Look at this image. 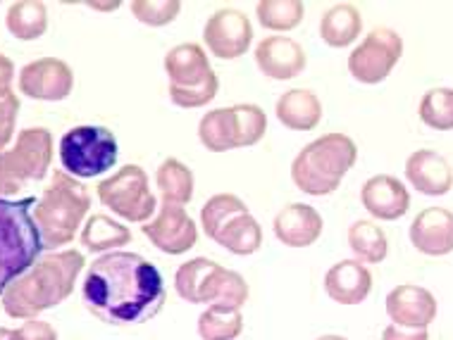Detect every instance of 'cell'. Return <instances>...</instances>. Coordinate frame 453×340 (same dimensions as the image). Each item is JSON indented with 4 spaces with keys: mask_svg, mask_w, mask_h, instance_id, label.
Here are the masks:
<instances>
[{
    "mask_svg": "<svg viewBox=\"0 0 453 340\" xmlns=\"http://www.w3.org/2000/svg\"><path fill=\"white\" fill-rule=\"evenodd\" d=\"M215 243L225 247V250H229L232 255H256L260 250V246H263V229H260L258 219L250 215V212H246V215L234 216V219L218 233Z\"/></svg>",
    "mask_w": 453,
    "mask_h": 340,
    "instance_id": "obj_27",
    "label": "cell"
},
{
    "mask_svg": "<svg viewBox=\"0 0 453 340\" xmlns=\"http://www.w3.org/2000/svg\"><path fill=\"white\" fill-rule=\"evenodd\" d=\"M5 26L17 41H36L48 31V10L41 0H17L8 8Z\"/></svg>",
    "mask_w": 453,
    "mask_h": 340,
    "instance_id": "obj_28",
    "label": "cell"
},
{
    "mask_svg": "<svg viewBox=\"0 0 453 340\" xmlns=\"http://www.w3.org/2000/svg\"><path fill=\"white\" fill-rule=\"evenodd\" d=\"M10 340H58V331L43 319H27L22 326L12 329Z\"/></svg>",
    "mask_w": 453,
    "mask_h": 340,
    "instance_id": "obj_38",
    "label": "cell"
},
{
    "mask_svg": "<svg viewBox=\"0 0 453 340\" xmlns=\"http://www.w3.org/2000/svg\"><path fill=\"white\" fill-rule=\"evenodd\" d=\"M318 340H349V338H344V336H334V333H329V336H320V338Z\"/></svg>",
    "mask_w": 453,
    "mask_h": 340,
    "instance_id": "obj_42",
    "label": "cell"
},
{
    "mask_svg": "<svg viewBox=\"0 0 453 340\" xmlns=\"http://www.w3.org/2000/svg\"><path fill=\"white\" fill-rule=\"evenodd\" d=\"M349 247L356 260L363 264H380L389 255L387 233L375 222H365V219L349 226Z\"/></svg>",
    "mask_w": 453,
    "mask_h": 340,
    "instance_id": "obj_29",
    "label": "cell"
},
{
    "mask_svg": "<svg viewBox=\"0 0 453 340\" xmlns=\"http://www.w3.org/2000/svg\"><path fill=\"white\" fill-rule=\"evenodd\" d=\"M372 291V274L358 260H342L325 274V293L336 305H360Z\"/></svg>",
    "mask_w": 453,
    "mask_h": 340,
    "instance_id": "obj_20",
    "label": "cell"
},
{
    "mask_svg": "<svg viewBox=\"0 0 453 340\" xmlns=\"http://www.w3.org/2000/svg\"><path fill=\"white\" fill-rule=\"evenodd\" d=\"M363 31V17L356 5L339 3L322 15L320 36L329 48H349L356 43Z\"/></svg>",
    "mask_w": 453,
    "mask_h": 340,
    "instance_id": "obj_23",
    "label": "cell"
},
{
    "mask_svg": "<svg viewBox=\"0 0 453 340\" xmlns=\"http://www.w3.org/2000/svg\"><path fill=\"white\" fill-rule=\"evenodd\" d=\"M34 205L36 198H0V293L32 269L43 250L32 215Z\"/></svg>",
    "mask_w": 453,
    "mask_h": 340,
    "instance_id": "obj_5",
    "label": "cell"
},
{
    "mask_svg": "<svg viewBox=\"0 0 453 340\" xmlns=\"http://www.w3.org/2000/svg\"><path fill=\"white\" fill-rule=\"evenodd\" d=\"M19 91L32 101L58 102L70 98L74 88V72L60 57H39L24 64L19 72Z\"/></svg>",
    "mask_w": 453,
    "mask_h": 340,
    "instance_id": "obj_12",
    "label": "cell"
},
{
    "mask_svg": "<svg viewBox=\"0 0 453 340\" xmlns=\"http://www.w3.org/2000/svg\"><path fill=\"white\" fill-rule=\"evenodd\" d=\"M420 122L437 132L453 129V88H430L420 101Z\"/></svg>",
    "mask_w": 453,
    "mask_h": 340,
    "instance_id": "obj_34",
    "label": "cell"
},
{
    "mask_svg": "<svg viewBox=\"0 0 453 340\" xmlns=\"http://www.w3.org/2000/svg\"><path fill=\"white\" fill-rule=\"evenodd\" d=\"M181 10L180 0H134L132 15L146 26H167L177 19Z\"/></svg>",
    "mask_w": 453,
    "mask_h": 340,
    "instance_id": "obj_35",
    "label": "cell"
},
{
    "mask_svg": "<svg viewBox=\"0 0 453 340\" xmlns=\"http://www.w3.org/2000/svg\"><path fill=\"white\" fill-rule=\"evenodd\" d=\"M218 88H219L218 74H212L205 84L194 86V88H174V86H170V101L181 110L205 108L208 102L215 101Z\"/></svg>",
    "mask_w": 453,
    "mask_h": 340,
    "instance_id": "obj_36",
    "label": "cell"
},
{
    "mask_svg": "<svg viewBox=\"0 0 453 340\" xmlns=\"http://www.w3.org/2000/svg\"><path fill=\"white\" fill-rule=\"evenodd\" d=\"M267 132L265 110L260 105H232L205 112L198 122V139L211 153L258 146Z\"/></svg>",
    "mask_w": 453,
    "mask_h": 340,
    "instance_id": "obj_7",
    "label": "cell"
},
{
    "mask_svg": "<svg viewBox=\"0 0 453 340\" xmlns=\"http://www.w3.org/2000/svg\"><path fill=\"white\" fill-rule=\"evenodd\" d=\"M243 331V314L239 309L208 307L198 317V336L203 340H234Z\"/></svg>",
    "mask_w": 453,
    "mask_h": 340,
    "instance_id": "obj_33",
    "label": "cell"
},
{
    "mask_svg": "<svg viewBox=\"0 0 453 340\" xmlns=\"http://www.w3.org/2000/svg\"><path fill=\"white\" fill-rule=\"evenodd\" d=\"M382 340H430L427 329H403V326L389 324L384 329Z\"/></svg>",
    "mask_w": 453,
    "mask_h": 340,
    "instance_id": "obj_39",
    "label": "cell"
},
{
    "mask_svg": "<svg viewBox=\"0 0 453 340\" xmlns=\"http://www.w3.org/2000/svg\"><path fill=\"white\" fill-rule=\"evenodd\" d=\"M274 115L284 129L311 132V129H318V124L322 122V102L308 88H291L280 95V101L274 105Z\"/></svg>",
    "mask_w": 453,
    "mask_h": 340,
    "instance_id": "obj_22",
    "label": "cell"
},
{
    "mask_svg": "<svg viewBox=\"0 0 453 340\" xmlns=\"http://www.w3.org/2000/svg\"><path fill=\"white\" fill-rule=\"evenodd\" d=\"M53 162V136L43 126L17 133V143L0 153V198H10L24 185L43 181Z\"/></svg>",
    "mask_w": 453,
    "mask_h": 340,
    "instance_id": "obj_6",
    "label": "cell"
},
{
    "mask_svg": "<svg viewBox=\"0 0 453 340\" xmlns=\"http://www.w3.org/2000/svg\"><path fill=\"white\" fill-rule=\"evenodd\" d=\"M411 243L427 257H444L453 253V212L446 208H427L411 224Z\"/></svg>",
    "mask_w": 453,
    "mask_h": 340,
    "instance_id": "obj_16",
    "label": "cell"
},
{
    "mask_svg": "<svg viewBox=\"0 0 453 340\" xmlns=\"http://www.w3.org/2000/svg\"><path fill=\"white\" fill-rule=\"evenodd\" d=\"M325 229L322 215L313 205L291 202L277 212L273 222V231L281 246L287 247H311L318 243Z\"/></svg>",
    "mask_w": 453,
    "mask_h": 340,
    "instance_id": "obj_18",
    "label": "cell"
},
{
    "mask_svg": "<svg viewBox=\"0 0 453 340\" xmlns=\"http://www.w3.org/2000/svg\"><path fill=\"white\" fill-rule=\"evenodd\" d=\"M219 269L218 262H212L208 257H194L177 269L174 274V291L181 300L191 305H205V295L212 283L215 271Z\"/></svg>",
    "mask_w": 453,
    "mask_h": 340,
    "instance_id": "obj_24",
    "label": "cell"
},
{
    "mask_svg": "<svg viewBox=\"0 0 453 340\" xmlns=\"http://www.w3.org/2000/svg\"><path fill=\"white\" fill-rule=\"evenodd\" d=\"M12 79H15V62L0 55V98L12 93Z\"/></svg>",
    "mask_w": 453,
    "mask_h": 340,
    "instance_id": "obj_40",
    "label": "cell"
},
{
    "mask_svg": "<svg viewBox=\"0 0 453 340\" xmlns=\"http://www.w3.org/2000/svg\"><path fill=\"white\" fill-rule=\"evenodd\" d=\"M256 64L267 79L289 81L305 70L308 55L303 46L289 36H267L256 46Z\"/></svg>",
    "mask_w": 453,
    "mask_h": 340,
    "instance_id": "obj_14",
    "label": "cell"
},
{
    "mask_svg": "<svg viewBox=\"0 0 453 340\" xmlns=\"http://www.w3.org/2000/svg\"><path fill=\"white\" fill-rule=\"evenodd\" d=\"M406 178L418 193L430 198L446 195L453 188L451 164L434 150H415L406 160Z\"/></svg>",
    "mask_w": 453,
    "mask_h": 340,
    "instance_id": "obj_19",
    "label": "cell"
},
{
    "mask_svg": "<svg viewBox=\"0 0 453 340\" xmlns=\"http://www.w3.org/2000/svg\"><path fill=\"white\" fill-rule=\"evenodd\" d=\"M141 231L165 255H184L198 240V226L180 205H160V212L141 224Z\"/></svg>",
    "mask_w": 453,
    "mask_h": 340,
    "instance_id": "obj_13",
    "label": "cell"
},
{
    "mask_svg": "<svg viewBox=\"0 0 453 340\" xmlns=\"http://www.w3.org/2000/svg\"><path fill=\"white\" fill-rule=\"evenodd\" d=\"M84 305L110 326H141L165 307L163 274L139 253L115 250L88 267L81 283Z\"/></svg>",
    "mask_w": 453,
    "mask_h": 340,
    "instance_id": "obj_1",
    "label": "cell"
},
{
    "mask_svg": "<svg viewBox=\"0 0 453 340\" xmlns=\"http://www.w3.org/2000/svg\"><path fill=\"white\" fill-rule=\"evenodd\" d=\"M118 139L105 126L81 124L60 139V162L74 178H94L118 162Z\"/></svg>",
    "mask_w": 453,
    "mask_h": 340,
    "instance_id": "obj_8",
    "label": "cell"
},
{
    "mask_svg": "<svg viewBox=\"0 0 453 340\" xmlns=\"http://www.w3.org/2000/svg\"><path fill=\"white\" fill-rule=\"evenodd\" d=\"M87 260L79 250H60L41 257L19 278H15L3 293L0 302L12 319H39L46 309L63 305L74 291L79 274Z\"/></svg>",
    "mask_w": 453,
    "mask_h": 340,
    "instance_id": "obj_2",
    "label": "cell"
},
{
    "mask_svg": "<svg viewBox=\"0 0 453 340\" xmlns=\"http://www.w3.org/2000/svg\"><path fill=\"white\" fill-rule=\"evenodd\" d=\"M156 184L163 198V205L184 208L194 198V171L177 157H167L156 171Z\"/></svg>",
    "mask_w": 453,
    "mask_h": 340,
    "instance_id": "obj_26",
    "label": "cell"
},
{
    "mask_svg": "<svg viewBox=\"0 0 453 340\" xmlns=\"http://www.w3.org/2000/svg\"><path fill=\"white\" fill-rule=\"evenodd\" d=\"M127 243H132V231L108 215H91L81 229V246L87 247L88 253L108 255Z\"/></svg>",
    "mask_w": 453,
    "mask_h": 340,
    "instance_id": "obj_25",
    "label": "cell"
},
{
    "mask_svg": "<svg viewBox=\"0 0 453 340\" xmlns=\"http://www.w3.org/2000/svg\"><path fill=\"white\" fill-rule=\"evenodd\" d=\"M17 117H19V98L15 93H8L0 98V153L10 146L15 136Z\"/></svg>",
    "mask_w": 453,
    "mask_h": 340,
    "instance_id": "obj_37",
    "label": "cell"
},
{
    "mask_svg": "<svg viewBox=\"0 0 453 340\" xmlns=\"http://www.w3.org/2000/svg\"><path fill=\"white\" fill-rule=\"evenodd\" d=\"M360 202L380 222H396L401 216H406L411 208V195L396 177L377 174L367 178L360 188Z\"/></svg>",
    "mask_w": 453,
    "mask_h": 340,
    "instance_id": "obj_17",
    "label": "cell"
},
{
    "mask_svg": "<svg viewBox=\"0 0 453 340\" xmlns=\"http://www.w3.org/2000/svg\"><path fill=\"white\" fill-rule=\"evenodd\" d=\"M10 329H5V326H0V340H10Z\"/></svg>",
    "mask_w": 453,
    "mask_h": 340,
    "instance_id": "obj_43",
    "label": "cell"
},
{
    "mask_svg": "<svg viewBox=\"0 0 453 340\" xmlns=\"http://www.w3.org/2000/svg\"><path fill=\"white\" fill-rule=\"evenodd\" d=\"M88 209L91 195L87 185L65 170H55L50 184L41 193V200L34 205V222L43 250H58L72 243L79 226L84 224Z\"/></svg>",
    "mask_w": 453,
    "mask_h": 340,
    "instance_id": "obj_3",
    "label": "cell"
},
{
    "mask_svg": "<svg viewBox=\"0 0 453 340\" xmlns=\"http://www.w3.org/2000/svg\"><path fill=\"white\" fill-rule=\"evenodd\" d=\"M119 5H122L119 0H112V3H88V8L103 10V12H112V10H118Z\"/></svg>",
    "mask_w": 453,
    "mask_h": 340,
    "instance_id": "obj_41",
    "label": "cell"
},
{
    "mask_svg": "<svg viewBox=\"0 0 453 340\" xmlns=\"http://www.w3.org/2000/svg\"><path fill=\"white\" fill-rule=\"evenodd\" d=\"M358 160V147L346 133H325L311 140L291 162V181L313 198L332 195Z\"/></svg>",
    "mask_w": 453,
    "mask_h": 340,
    "instance_id": "obj_4",
    "label": "cell"
},
{
    "mask_svg": "<svg viewBox=\"0 0 453 340\" xmlns=\"http://www.w3.org/2000/svg\"><path fill=\"white\" fill-rule=\"evenodd\" d=\"M203 43L218 60H236L249 53L253 43V26L242 10H215L203 26Z\"/></svg>",
    "mask_w": 453,
    "mask_h": 340,
    "instance_id": "obj_11",
    "label": "cell"
},
{
    "mask_svg": "<svg viewBox=\"0 0 453 340\" xmlns=\"http://www.w3.org/2000/svg\"><path fill=\"white\" fill-rule=\"evenodd\" d=\"M437 298L422 286H396L387 295V314L391 324L403 329H427L437 319Z\"/></svg>",
    "mask_w": 453,
    "mask_h": 340,
    "instance_id": "obj_15",
    "label": "cell"
},
{
    "mask_svg": "<svg viewBox=\"0 0 453 340\" xmlns=\"http://www.w3.org/2000/svg\"><path fill=\"white\" fill-rule=\"evenodd\" d=\"M165 74L174 88H194L215 74L208 53L198 43H180L165 55Z\"/></svg>",
    "mask_w": 453,
    "mask_h": 340,
    "instance_id": "obj_21",
    "label": "cell"
},
{
    "mask_svg": "<svg viewBox=\"0 0 453 340\" xmlns=\"http://www.w3.org/2000/svg\"><path fill=\"white\" fill-rule=\"evenodd\" d=\"M249 300V283L239 271L225 269L219 264V269L212 276L211 291L205 295V305L208 307H222V309H239Z\"/></svg>",
    "mask_w": 453,
    "mask_h": 340,
    "instance_id": "obj_30",
    "label": "cell"
},
{
    "mask_svg": "<svg viewBox=\"0 0 453 340\" xmlns=\"http://www.w3.org/2000/svg\"><path fill=\"white\" fill-rule=\"evenodd\" d=\"M403 55V39L389 26H377L353 48L349 55V72L365 86L382 84Z\"/></svg>",
    "mask_w": 453,
    "mask_h": 340,
    "instance_id": "obj_10",
    "label": "cell"
},
{
    "mask_svg": "<svg viewBox=\"0 0 453 340\" xmlns=\"http://www.w3.org/2000/svg\"><path fill=\"white\" fill-rule=\"evenodd\" d=\"M256 15L267 31L287 34L303 22L305 5L301 0H260L256 5Z\"/></svg>",
    "mask_w": 453,
    "mask_h": 340,
    "instance_id": "obj_32",
    "label": "cell"
},
{
    "mask_svg": "<svg viewBox=\"0 0 453 340\" xmlns=\"http://www.w3.org/2000/svg\"><path fill=\"white\" fill-rule=\"evenodd\" d=\"M98 200L119 219L129 224H146L157 209V200L150 191L149 174L139 164L119 167L112 177L98 184Z\"/></svg>",
    "mask_w": 453,
    "mask_h": 340,
    "instance_id": "obj_9",
    "label": "cell"
},
{
    "mask_svg": "<svg viewBox=\"0 0 453 340\" xmlns=\"http://www.w3.org/2000/svg\"><path fill=\"white\" fill-rule=\"evenodd\" d=\"M249 208H246V202L234 193H218L212 195L211 200L205 202L203 208H201V226H203L205 236L211 240L218 238V233L225 229L234 216L246 215Z\"/></svg>",
    "mask_w": 453,
    "mask_h": 340,
    "instance_id": "obj_31",
    "label": "cell"
}]
</instances>
